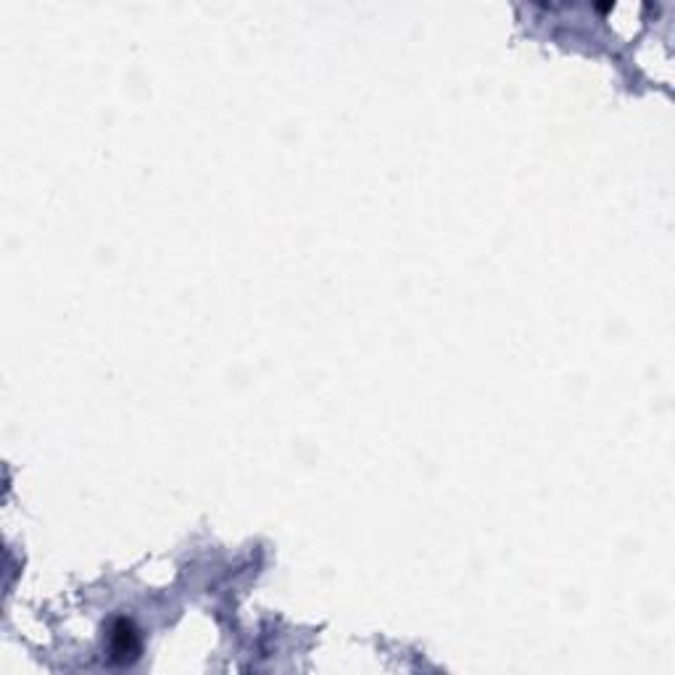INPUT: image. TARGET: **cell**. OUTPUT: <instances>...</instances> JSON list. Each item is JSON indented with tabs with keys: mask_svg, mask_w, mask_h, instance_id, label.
Wrapping results in <instances>:
<instances>
[{
	"mask_svg": "<svg viewBox=\"0 0 675 675\" xmlns=\"http://www.w3.org/2000/svg\"><path fill=\"white\" fill-rule=\"evenodd\" d=\"M111 657L119 662H132L141 652V636L127 620H119L111 628Z\"/></svg>",
	"mask_w": 675,
	"mask_h": 675,
	"instance_id": "1",
	"label": "cell"
}]
</instances>
